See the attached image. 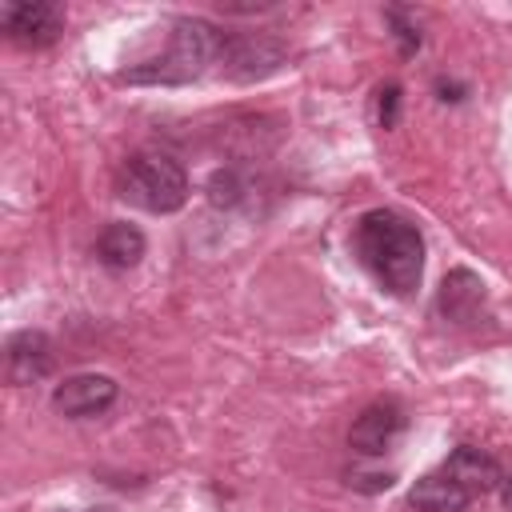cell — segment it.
Returning a JSON list of instances; mask_svg holds the SVG:
<instances>
[{"label": "cell", "instance_id": "obj_1", "mask_svg": "<svg viewBox=\"0 0 512 512\" xmlns=\"http://www.w3.org/2000/svg\"><path fill=\"white\" fill-rule=\"evenodd\" d=\"M356 256L392 296L416 292V284L424 276V240H420L416 224L404 220L400 212H388V208L360 216Z\"/></svg>", "mask_w": 512, "mask_h": 512}, {"label": "cell", "instance_id": "obj_2", "mask_svg": "<svg viewBox=\"0 0 512 512\" xmlns=\"http://www.w3.org/2000/svg\"><path fill=\"white\" fill-rule=\"evenodd\" d=\"M220 52H224V36L208 20L184 16L172 24L168 48L160 56L136 64V68H124L120 80H128V84H188L212 60H220Z\"/></svg>", "mask_w": 512, "mask_h": 512}, {"label": "cell", "instance_id": "obj_3", "mask_svg": "<svg viewBox=\"0 0 512 512\" xmlns=\"http://www.w3.org/2000/svg\"><path fill=\"white\" fill-rule=\"evenodd\" d=\"M120 196L144 212H176L188 200V176L172 156L140 152L120 172Z\"/></svg>", "mask_w": 512, "mask_h": 512}, {"label": "cell", "instance_id": "obj_4", "mask_svg": "<svg viewBox=\"0 0 512 512\" xmlns=\"http://www.w3.org/2000/svg\"><path fill=\"white\" fill-rule=\"evenodd\" d=\"M404 424H408V416H404V408L396 400H376L348 428V444L360 456H384L396 444V436L404 432Z\"/></svg>", "mask_w": 512, "mask_h": 512}, {"label": "cell", "instance_id": "obj_5", "mask_svg": "<svg viewBox=\"0 0 512 512\" xmlns=\"http://www.w3.org/2000/svg\"><path fill=\"white\" fill-rule=\"evenodd\" d=\"M116 400V380L104 376V372H80V376H68L64 384H56L52 392V408L80 420V416H96L104 412L108 404Z\"/></svg>", "mask_w": 512, "mask_h": 512}, {"label": "cell", "instance_id": "obj_6", "mask_svg": "<svg viewBox=\"0 0 512 512\" xmlns=\"http://www.w3.org/2000/svg\"><path fill=\"white\" fill-rule=\"evenodd\" d=\"M60 8L56 4H4V12H0V24H4V32L12 36V40H20V44H32V48H44V44H52L56 36H60Z\"/></svg>", "mask_w": 512, "mask_h": 512}, {"label": "cell", "instance_id": "obj_7", "mask_svg": "<svg viewBox=\"0 0 512 512\" xmlns=\"http://www.w3.org/2000/svg\"><path fill=\"white\" fill-rule=\"evenodd\" d=\"M436 308L444 320L452 324H472L480 320L484 312V280L468 268H452L444 280H440V292H436Z\"/></svg>", "mask_w": 512, "mask_h": 512}, {"label": "cell", "instance_id": "obj_8", "mask_svg": "<svg viewBox=\"0 0 512 512\" xmlns=\"http://www.w3.org/2000/svg\"><path fill=\"white\" fill-rule=\"evenodd\" d=\"M440 472H448L468 496H484V492H492V488L504 484V472H500L496 456H488L484 448H472V444L452 448Z\"/></svg>", "mask_w": 512, "mask_h": 512}, {"label": "cell", "instance_id": "obj_9", "mask_svg": "<svg viewBox=\"0 0 512 512\" xmlns=\"http://www.w3.org/2000/svg\"><path fill=\"white\" fill-rule=\"evenodd\" d=\"M220 60L228 64L232 76L252 80V76L272 72V68L284 60V48H280L276 40H268V36H224Z\"/></svg>", "mask_w": 512, "mask_h": 512}, {"label": "cell", "instance_id": "obj_10", "mask_svg": "<svg viewBox=\"0 0 512 512\" xmlns=\"http://www.w3.org/2000/svg\"><path fill=\"white\" fill-rule=\"evenodd\" d=\"M52 344H48V336L44 332H16L12 340H8V380L12 384H32V380H40V376H48L52 372Z\"/></svg>", "mask_w": 512, "mask_h": 512}, {"label": "cell", "instance_id": "obj_11", "mask_svg": "<svg viewBox=\"0 0 512 512\" xmlns=\"http://www.w3.org/2000/svg\"><path fill=\"white\" fill-rule=\"evenodd\" d=\"M408 504L416 512H464L472 504V496L448 472H428L408 488Z\"/></svg>", "mask_w": 512, "mask_h": 512}, {"label": "cell", "instance_id": "obj_12", "mask_svg": "<svg viewBox=\"0 0 512 512\" xmlns=\"http://www.w3.org/2000/svg\"><path fill=\"white\" fill-rule=\"evenodd\" d=\"M96 256L104 268H136L140 256H144V232L136 224H124V220H112L100 236H96Z\"/></svg>", "mask_w": 512, "mask_h": 512}, {"label": "cell", "instance_id": "obj_13", "mask_svg": "<svg viewBox=\"0 0 512 512\" xmlns=\"http://www.w3.org/2000/svg\"><path fill=\"white\" fill-rule=\"evenodd\" d=\"M376 112H380V128H392V124H396V112H400V84H384V88H380Z\"/></svg>", "mask_w": 512, "mask_h": 512}, {"label": "cell", "instance_id": "obj_14", "mask_svg": "<svg viewBox=\"0 0 512 512\" xmlns=\"http://www.w3.org/2000/svg\"><path fill=\"white\" fill-rule=\"evenodd\" d=\"M348 484L352 488H364V492H380V488L392 484V472H360V468H352L348 472Z\"/></svg>", "mask_w": 512, "mask_h": 512}, {"label": "cell", "instance_id": "obj_15", "mask_svg": "<svg viewBox=\"0 0 512 512\" xmlns=\"http://www.w3.org/2000/svg\"><path fill=\"white\" fill-rule=\"evenodd\" d=\"M388 20L396 24V36H400V52H416V48H420V32H416V28H412V24H408V20H404L396 8L388 12Z\"/></svg>", "mask_w": 512, "mask_h": 512}, {"label": "cell", "instance_id": "obj_16", "mask_svg": "<svg viewBox=\"0 0 512 512\" xmlns=\"http://www.w3.org/2000/svg\"><path fill=\"white\" fill-rule=\"evenodd\" d=\"M436 92H440V100H460V84H448V80H440V84H436Z\"/></svg>", "mask_w": 512, "mask_h": 512}, {"label": "cell", "instance_id": "obj_17", "mask_svg": "<svg viewBox=\"0 0 512 512\" xmlns=\"http://www.w3.org/2000/svg\"><path fill=\"white\" fill-rule=\"evenodd\" d=\"M500 500H504V508L512 512V476H504V484H500Z\"/></svg>", "mask_w": 512, "mask_h": 512}, {"label": "cell", "instance_id": "obj_18", "mask_svg": "<svg viewBox=\"0 0 512 512\" xmlns=\"http://www.w3.org/2000/svg\"><path fill=\"white\" fill-rule=\"evenodd\" d=\"M80 512H112V508H80Z\"/></svg>", "mask_w": 512, "mask_h": 512}]
</instances>
